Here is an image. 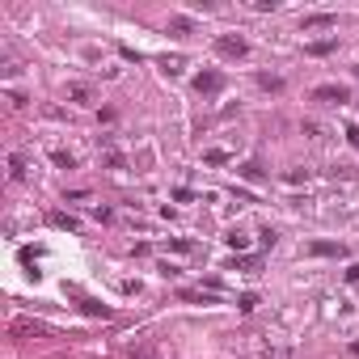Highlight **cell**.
Listing matches in <instances>:
<instances>
[{"mask_svg": "<svg viewBox=\"0 0 359 359\" xmlns=\"http://www.w3.org/2000/svg\"><path fill=\"white\" fill-rule=\"evenodd\" d=\"M215 51H220L224 59H245L250 55V42L241 34H215Z\"/></svg>", "mask_w": 359, "mask_h": 359, "instance_id": "cell-1", "label": "cell"}, {"mask_svg": "<svg viewBox=\"0 0 359 359\" xmlns=\"http://www.w3.org/2000/svg\"><path fill=\"white\" fill-rule=\"evenodd\" d=\"M313 102L343 106V102H351V89H347V85H317V89H313Z\"/></svg>", "mask_w": 359, "mask_h": 359, "instance_id": "cell-2", "label": "cell"}, {"mask_svg": "<svg viewBox=\"0 0 359 359\" xmlns=\"http://www.w3.org/2000/svg\"><path fill=\"white\" fill-rule=\"evenodd\" d=\"M13 338H46L51 334V325H42V321H13Z\"/></svg>", "mask_w": 359, "mask_h": 359, "instance_id": "cell-3", "label": "cell"}, {"mask_svg": "<svg viewBox=\"0 0 359 359\" xmlns=\"http://www.w3.org/2000/svg\"><path fill=\"white\" fill-rule=\"evenodd\" d=\"M64 98H68V102H77V106H93V89L81 85V81H72V85L64 89Z\"/></svg>", "mask_w": 359, "mask_h": 359, "instance_id": "cell-4", "label": "cell"}, {"mask_svg": "<svg viewBox=\"0 0 359 359\" xmlns=\"http://www.w3.org/2000/svg\"><path fill=\"white\" fill-rule=\"evenodd\" d=\"M195 89H199V93H220V89H224V77H220V72H199Z\"/></svg>", "mask_w": 359, "mask_h": 359, "instance_id": "cell-5", "label": "cell"}, {"mask_svg": "<svg viewBox=\"0 0 359 359\" xmlns=\"http://www.w3.org/2000/svg\"><path fill=\"white\" fill-rule=\"evenodd\" d=\"M330 26H338V17H334V13H308L304 17V30H330Z\"/></svg>", "mask_w": 359, "mask_h": 359, "instance_id": "cell-6", "label": "cell"}, {"mask_svg": "<svg viewBox=\"0 0 359 359\" xmlns=\"http://www.w3.org/2000/svg\"><path fill=\"white\" fill-rule=\"evenodd\" d=\"M308 254H317V258H343L347 250H343L338 241H313V245H308Z\"/></svg>", "mask_w": 359, "mask_h": 359, "instance_id": "cell-7", "label": "cell"}, {"mask_svg": "<svg viewBox=\"0 0 359 359\" xmlns=\"http://www.w3.org/2000/svg\"><path fill=\"white\" fill-rule=\"evenodd\" d=\"M170 34H178V38H186V34H195V21L190 17H170V26H165Z\"/></svg>", "mask_w": 359, "mask_h": 359, "instance_id": "cell-8", "label": "cell"}, {"mask_svg": "<svg viewBox=\"0 0 359 359\" xmlns=\"http://www.w3.org/2000/svg\"><path fill=\"white\" fill-rule=\"evenodd\" d=\"M178 296H182V300H190V304H215V296H211V292H195V287H182Z\"/></svg>", "mask_w": 359, "mask_h": 359, "instance_id": "cell-9", "label": "cell"}, {"mask_svg": "<svg viewBox=\"0 0 359 359\" xmlns=\"http://www.w3.org/2000/svg\"><path fill=\"white\" fill-rule=\"evenodd\" d=\"M258 85L267 93H283V77H271V72H258Z\"/></svg>", "mask_w": 359, "mask_h": 359, "instance_id": "cell-10", "label": "cell"}, {"mask_svg": "<svg viewBox=\"0 0 359 359\" xmlns=\"http://www.w3.org/2000/svg\"><path fill=\"white\" fill-rule=\"evenodd\" d=\"M334 46H338V38H321V42H308L304 51H308V55H330Z\"/></svg>", "mask_w": 359, "mask_h": 359, "instance_id": "cell-11", "label": "cell"}, {"mask_svg": "<svg viewBox=\"0 0 359 359\" xmlns=\"http://www.w3.org/2000/svg\"><path fill=\"white\" fill-rule=\"evenodd\" d=\"M51 224H55V228H68V232H77V220H72V215H64V211L51 215Z\"/></svg>", "mask_w": 359, "mask_h": 359, "instance_id": "cell-12", "label": "cell"}, {"mask_svg": "<svg viewBox=\"0 0 359 359\" xmlns=\"http://www.w3.org/2000/svg\"><path fill=\"white\" fill-rule=\"evenodd\" d=\"M81 308H85V313H89V317H110V308H106V304H93V300H85Z\"/></svg>", "mask_w": 359, "mask_h": 359, "instance_id": "cell-13", "label": "cell"}, {"mask_svg": "<svg viewBox=\"0 0 359 359\" xmlns=\"http://www.w3.org/2000/svg\"><path fill=\"white\" fill-rule=\"evenodd\" d=\"M51 161H55V165H59V170H77V161H72V157H68V152H51Z\"/></svg>", "mask_w": 359, "mask_h": 359, "instance_id": "cell-14", "label": "cell"}, {"mask_svg": "<svg viewBox=\"0 0 359 359\" xmlns=\"http://www.w3.org/2000/svg\"><path fill=\"white\" fill-rule=\"evenodd\" d=\"M161 68H165V72H170V77H178V72H182V59H178V55H174V59H170V55H165V59H161Z\"/></svg>", "mask_w": 359, "mask_h": 359, "instance_id": "cell-15", "label": "cell"}, {"mask_svg": "<svg viewBox=\"0 0 359 359\" xmlns=\"http://www.w3.org/2000/svg\"><path fill=\"white\" fill-rule=\"evenodd\" d=\"M228 245H232V250H245L250 237H245V232H228Z\"/></svg>", "mask_w": 359, "mask_h": 359, "instance_id": "cell-16", "label": "cell"}, {"mask_svg": "<svg viewBox=\"0 0 359 359\" xmlns=\"http://www.w3.org/2000/svg\"><path fill=\"white\" fill-rule=\"evenodd\" d=\"M237 304H241V313H254V304H258V296H254V292H245V296L237 300Z\"/></svg>", "mask_w": 359, "mask_h": 359, "instance_id": "cell-17", "label": "cell"}, {"mask_svg": "<svg viewBox=\"0 0 359 359\" xmlns=\"http://www.w3.org/2000/svg\"><path fill=\"white\" fill-rule=\"evenodd\" d=\"M254 9H258V13H275L279 0H254Z\"/></svg>", "mask_w": 359, "mask_h": 359, "instance_id": "cell-18", "label": "cell"}, {"mask_svg": "<svg viewBox=\"0 0 359 359\" xmlns=\"http://www.w3.org/2000/svg\"><path fill=\"white\" fill-rule=\"evenodd\" d=\"M131 359H157V351H152V347H148V343H144V347H139V351H135V355H131Z\"/></svg>", "mask_w": 359, "mask_h": 359, "instance_id": "cell-19", "label": "cell"}, {"mask_svg": "<svg viewBox=\"0 0 359 359\" xmlns=\"http://www.w3.org/2000/svg\"><path fill=\"white\" fill-rule=\"evenodd\" d=\"M347 283H359V262H351V271H347Z\"/></svg>", "mask_w": 359, "mask_h": 359, "instance_id": "cell-20", "label": "cell"}, {"mask_svg": "<svg viewBox=\"0 0 359 359\" xmlns=\"http://www.w3.org/2000/svg\"><path fill=\"white\" fill-rule=\"evenodd\" d=\"M347 139H351V148H359V127H347Z\"/></svg>", "mask_w": 359, "mask_h": 359, "instance_id": "cell-21", "label": "cell"}, {"mask_svg": "<svg viewBox=\"0 0 359 359\" xmlns=\"http://www.w3.org/2000/svg\"><path fill=\"white\" fill-rule=\"evenodd\" d=\"M351 355H355V359H359V338H355V343H351Z\"/></svg>", "mask_w": 359, "mask_h": 359, "instance_id": "cell-22", "label": "cell"}, {"mask_svg": "<svg viewBox=\"0 0 359 359\" xmlns=\"http://www.w3.org/2000/svg\"><path fill=\"white\" fill-rule=\"evenodd\" d=\"M355 77H359V68H355Z\"/></svg>", "mask_w": 359, "mask_h": 359, "instance_id": "cell-23", "label": "cell"}]
</instances>
